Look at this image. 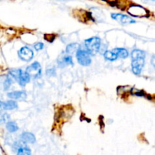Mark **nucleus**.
<instances>
[{
	"label": "nucleus",
	"instance_id": "f257e3e1",
	"mask_svg": "<svg viewBox=\"0 0 155 155\" xmlns=\"http://www.w3.org/2000/svg\"><path fill=\"white\" fill-rule=\"evenodd\" d=\"M9 74L19 83L20 86H25L30 82V77L26 71L21 69H13L9 71Z\"/></svg>",
	"mask_w": 155,
	"mask_h": 155
},
{
	"label": "nucleus",
	"instance_id": "f03ea898",
	"mask_svg": "<svg viewBox=\"0 0 155 155\" xmlns=\"http://www.w3.org/2000/svg\"><path fill=\"white\" fill-rule=\"evenodd\" d=\"M86 51L91 54H94L98 52L101 46V39L99 37H91L85 41Z\"/></svg>",
	"mask_w": 155,
	"mask_h": 155
},
{
	"label": "nucleus",
	"instance_id": "7ed1b4c3",
	"mask_svg": "<svg viewBox=\"0 0 155 155\" xmlns=\"http://www.w3.org/2000/svg\"><path fill=\"white\" fill-rule=\"evenodd\" d=\"M77 59L79 64L83 66H88L91 64L92 60L90 58V54L86 49L79 48L77 51Z\"/></svg>",
	"mask_w": 155,
	"mask_h": 155
},
{
	"label": "nucleus",
	"instance_id": "20e7f679",
	"mask_svg": "<svg viewBox=\"0 0 155 155\" xmlns=\"http://www.w3.org/2000/svg\"><path fill=\"white\" fill-rule=\"evenodd\" d=\"M26 72L29 74L30 77L34 79L39 78L42 74V68L39 62H33L30 65H29L26 69Z\"/></svg>",
	"mask_w": 155,
	"mask_h": 155
},
{
	"label": "nucleus",
	"instance_id": "39448f33",
	"mask_svg": "<svg viewBox=\"0 0 155 155\" xmlns=\"http://www.w3.org/2000/svg\"><path fill=\"white\" fill-rule=\"evenodd\" d=\"M128 12L132 16L138 17V18H143L148 15V12H147L146 9L139 5H133L130 6L128 9Z\"/></svg>",
	"mask_w": 155,
	"mask_h": 155
},
{
	"label": "nucleus",
	"instance_id": "423d86ee",
	"mask_svg": "<svg viewBox=\"0 0 155 155\" xmlns=\"http://www.w3.org/2000/svg\"><path fill=\"white\" fill-rule=\"evenodd\" d=\"M145 58H137L132 59V70L136 75H139L145 64Z\"/></svg>",
	"mask_w": 155,
	"mask_h": 155
},
{
	"label": "nucleus",
	"instance_id": "0eeeda50",
	"mask_svg": "<svg viewBox=\"0 0 155 155\" xmlns=\"http://www.w3.org/2000/svg\"><path fill=\"white\" fill-rule=\"evenodd\" d=\"M111 18L119 22L120 24H124V25H127V24H134L136 23V21L133 20L131 17H129L127 15H123V14H118V13H114L111 14Z\"/></svg>",
	"mask_w": 155,
	"mask_h": 155
},
{
	"label": "nucleus",
	"instance_id": "6e6552de",
	"mask_svg": "<svg viewBox=\"0 0 155 155\" xmlns=\"http://www.w3.org/2000/svg\"><path fill=\"white\" fill-rule=\"evenodd\" d=\"M18 55L21 60L24 61H30L33 59L34 54L31 48L27 46H24L19 50Z\"/></svg>",
	"mask_w": 155,
	"mask_h": 155
},
{
	"label": "nucleus",
	"instance_id": "1a4fd4ad",
	"mask_svg": "<svg viewBox=\"0 0 155 155\" xmlns=\"http://www.w3.org/2000/svg\"><path fill=\"white\" fill-rule=\"evenodd\" d=\"M8 96L12 99L24 100L27 98V93L25 91H14L8 93Z\"/></svg>",
	"mask_w": 155,
	"mask_h": 155
},
{
	"label": "nucleus",
	"instance_id": "9d476101",
	"mask_svg": "<svg viewBox=\"0 0 155 155\" xmlns=\"http://www.w3.org/2000/svg\"><path fill=\"white\" fill-rule=\"evenodd\" d=\"M21 139L23 142L26 143H34L36 142V138L34 135L31 133H27V132L21 134Z\"/></svg>",
	"mask_w": 155,
	"mask_h": 155
},
{
	"label": "nucleus",
	"instance_id": "9b49d317",
	"mask_svg": "<svg viewBox=\"0 0 155 155\" xmlns=\"http://www.w3.org/2000/svg\"><path fill=\"white\" fill-rule=\"evenodd\" d=\"M17 154L18 155H31V151L24 144H21L17 146Z\"/></svg>",
	"mask_w": 155,
	"mask_h": 155
},
{
	"label": "nucleus",
	"instance_id": "f8f14e48",
	"mask_svg": "<svg viewBox=\"0 0 155 155\" xmlns=\"http://www.w3.org/2000/svg\"><path fill=\"white\" fill-rule=\"evenodd\" d=\"M2 110H14L18 107V104L16 101H12V100L5 101V102L2 101Z\"/></svg>",
	"mask_w": 155,
	"mask_h": 155
},
{
	"label": "nucleus",
	"instance_id": "ddd939ff",
	"mask_svg": "<svg viewBox=\"0 0 155 155\" xmlns=\"http://www.w3.org/2000/svg\"><path fill=\"white\" fill-rule=\"evenodd\" d=\"M113 51L120 58H127L129 56V51L124 48H116L113 49Z\"/></svg>",
	"mask_w": 155,
	"mask_h": 155
},
{
	"label": "nucleus",
	"instance_id": "4468645a",
	"mask_svg": "<svg viewBox=\"0 0 155 155\" xmlns=\"http://www.w3.org/2000/svg\"><path fill=\"white\" fill-rule=\"evenodd\" d=\"M104 57L106 60L110 61H113L118 58L117 54L113 51H106L104 54Z\"/></svg>",
	"mask_w": 155,
	"mask_h": 155
},
{
	"label": "nucleus",
	"instance_id": "2eb2a0df",
	"mask_svg": "<svg viewBox=\"0 0 155 155\" xmlns=\"http://www.w3.org/2000/svg\"><path fill=\"white\" fill-rule=\"evenodd\" d=\"M132 59L137 58H145V53L142 50L134 49L131 53Z\"/></svg>",
	"mask_w": 155,
	"mask_h": 155
},
{
	"label": "nucleus",
	"instance_id": "dca6fc26",
	"mask_svg": "<svg viewBox=\"0 0 155 155\" xmlns=\"http://www.w3.org/2000/svg\"><path fill=\"white\" fill-rule=\"evenodd\" d=\"M79 48H80V47H79L78 44L71 43V44H69V45L67 46L66 51L67 53H68V54H73V53L76 52Z\"/></svg>",
	"mask_w": 155,
	"mask_h": 155
},
{
	"label": "nucleus",
	"instance_id": "f3484780",
	"mask_svg": "<svg viewBox=\"0 0 155 155\" xmlns=\"http://www.w3.org/2000/svg\"><path fill=\"white\" fill-rule=\"evenodd\" d=\"M6 128H7L8 131L10 132V133H15L18 130V125L13 121H10V122L6 124Z\"/></svg>",
	"mask_w": 155,
	"mask_h": 155
},
{
	"label": "nucleus",
	"instance_id": "a211bd4d",
	"mask_svg": "<svg viewBox=\"0 0 155 155\" xmlns=\"http://www.w3.org/2000/svg\"><path fill=\"white\" fill-rule=\"evenodd\" d=\"M61 65H68V64H73V59L71 56H65L62 58V60L59 62Z\"/></svg>",
	"mask_w": 155,
	"mask_h": 155
},
{
	"label": "nucleus",
	"instance_id": "6ab92c4d",
	"mask_svg": "<svg viewBox=\"0 0 155 155\" xmlns=\"http://www.w3.org/2000/svg\"><path fill=\"white\" fill-rule=\"evenodd\" d=\"M34 48L36 50V51H39V50H42L43 48L44 45L42 42H37L34 45Z\"/></svg>",
	"mask_w": 155,
	"mask_h": 155
},
{
	"label": "nucleus",
	"instance_id": "aec40b11",
	"mask_svg": "<svg viewBox=\"0 0 155 155\" xmlns=\"http://www.w3.org/2000/svg\"><path fill=\"white\" fill-rule=\"evenodd\" d=\"M11 84H12V80L9 78H8L4 83V86H5V90H7V89L10 87Z\"/></svg>",
	"mask_w": 155,
	"mask_h": 155
},
{
	"label": "nucleus",
	"instance_id": "412c9836",
	"mask_svg": "<svg viewBox=\"0 0 155 155\" xmlns=\"http://www.w3.org/2000/svg\"><path fill=\"white\" fill-rule=\"evenodd\" d=\"M144 2H146V3H154V0H142Z\"/></svg>",
	"mask_w": 155,
	"mask_h": 155
}]
</instances>
